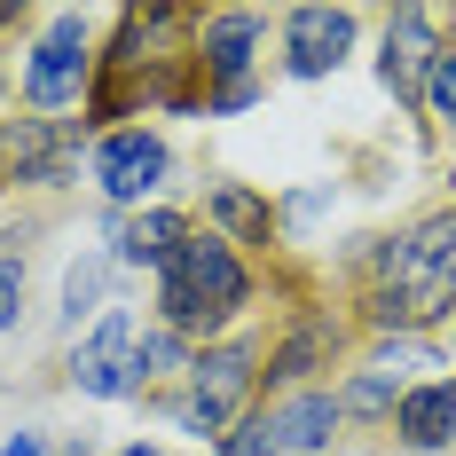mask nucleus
Instances as JSON below:
<instances>
[{"label": "nucleus", "mask_w": 456, "mask_h": 456, "mask_svg": "<svg viewBox=\"0 0 456 456\" xmlns=\"http://www.w3.org/2000/svg\"><path fill=\"white\" fill-rule=\"evenodd\" d=\"M110 456H166V449H150V441H126V449H110Z\"/></svg>", "instance_id": "obj_26"}, {"label": "nucleus", "mask_w": 456, "mask_h": 456, "mask_svg": "<svg viewBox=\"0 0 456 456\" xmlns=\"http://www.w3.org/2000/svg\"><path fill=\"white\" fill-rule=\"evenodd\" d=\"M213 456H283V449L268 441V425H260V417H244L228 441H213Z\"/></svg>", "instance_id": "obj_21"}, {"label": "nucleus", "mask_w": 456, "mask_h": 456, "mask_svg": "<svg viewBox=\"0 0 456 456\" xmlns=\"http://www.w3.org/2000/svg\"><path fill=\"white\" fill-rule=\"evenodd\" d=\"M252 307V268H244V252L213 236V228H189V244L166 260L158 275V322L174 330V338H221L228 322Z\"/></svg>", "instance_id": "obj_2"}, {"label": "nucleus", "mask_w": 456, "mask_h": 456, "mask_svg": "<svg viewBox=\"0 0 456 456\" xmlns=\"http://www.w3.org/2000/svg\"><path fill=\"white\" fill-rule=\"evenodd\" d=\"M449 354L433 346V338H378L370 346V370H386V378H402V386H425V370H441Z\"/></svg>", "instance_id": "obj_18"}, {"label": "nucleus", "mask_w": 456, "mask_h": 456, "mask_svg": "<svg viewBox=\"0 0 456 456\" xmlns=\"http://www.w3.org/2000/svg\"><path fill=\"white\" fill-rule=\"evenodd\" d=\"M394 441L417 456L433 449H456V378H425L402 394V410H394Z\"/></svg>", "instance_id": "obj_14"}, {"label": "nucleus", "mask_w": 456, "mask_h": 456, "mask_svg": "<svg viewBox=\"0 0 456 456\" xmlns=\"http://www.w3.org/2000/svg\"><path fill=\"white\" fill-rule=\"evenodd\" d=\"M425 118H433V126L456 142V47H449V40H441L433 71H425Z\"/></svg>", "instance_id": "obj_19"}, {"label": "nucleus", "mask_w": 456, "mask_h": 456, "mask_svg": "<svg viewBox=\"0 0 456 456\" xmlns=\"http://www.w3.org/2000/svg\"><path fill=\"white\" fill-rule=\"evenodd\" d=\"M402 394H410L402 378H386V370H370V362H362L354 378H346V386H338V410H346V417H362V425H394Z\"/></svg>", "instance_id": "obj_17"}, {"label": "nucleus", "mask_w": 456, "mask_h": 456, "mask_svg": "<svg viewBox=\"0 0 456 456\" xmlns=\"http://www.w3.org/2000/svg\"><path fill=\"white\" fill-rule=\"evenodd\" d=\"M16 315H24V260L0 252V330H16Z\"/></svg>", "instance_id": "obj_22"}, {"label": "nucleus", "mask_w": 456, "mask_h": 456, "mask_svg": "<svg viewBox=\"0 0 456 456\" xmlns=\"http://www.w3.org/2000/svg\"><path fill=\"white\" fill-rule=\"evenodd\" d=\"M449 354H456V322H449Z\"/></svg>", "instance_id": "obj_27"}, {"label": "nucleus", "mask_w": 456, "mask_h": 456, "mask_svg": "<svg viewBox=\"0 0 456 456\" xmlns=\"http://www.w3.org/2000/svg\"><path fill=\"white\" fill-rule=\"evenodd\" d=\"M268 94V79H228V87H205V118H236Z\"/></svg>", "instance_id": "obj_20"}, {"label": "nucleus", "mask_w": 456, "mask_h": 456, "mask_svg": "<svg viewBox=\"0 0 456 456\" xmlns=\"http://www.w3.org/2000/svg\"><path fill=\"white\" fill-rule=\"evenodd\" d=\"M362 315L378 322V338H433L456 322V205L410 221L402 236H378Z\"/></svg>", "instance_id": "obj_1"}, {"label": "nucleus", "mask_w": 456, "mask_h": 456, "mask_svg": "<svg viewBox=\"0 0 456 456\" xmlns=\"http://www.w3.org/2000/svg\"><path fill=\"white\" fill-rule=\"evenodd\" d=\"M205 221H213V236H228L236 252H244V244H252V252H268V244H275L268 197H260V189H244V182H213V189H205Z\"/></svg>", "instance_id": "obj_15"}, {"label": "nucleus", "mask_w": 456, "mask_h": 456, "mask_svg": "<svg viewBox=\"0 0 456 456\" xmlns=\"http://www.w3.org/2000/svg\"><path fill=\"white\" fill-rule=\"evenodd\" d=\"M110 252H79V260H71V268H63V330H79V322H102L110 315Z\"/></svg>", "instance_id": "obj_16"}, {"label": "nucleus", "mask_w": 456, "mask_h": 456, "mask_svg": "<svg viewBox=\"0 0 456 456\" xmlns=\"http://www.w3.org/2000/svg\"><path fill=\"white\" fill-rule=\"evenodd\" d=\"M362 32V16L354 8H291L283 16V79H330L338 63H346V47Z\"/></svg>", "instance_id": "obj_9"}, {"label": "nucleus", "mask_w": 456, "mask_h": 456, "mask_svg": "<svg viewBox=\"0 0 456 456\" xmlns=\"http://www.w3.org/2000/svg\"><path fill=\"white\" fill-rule=\"evenodd\" d=\"M63 370H71V386H79L87 402H134L142 386H150V378H142V315L134 307H110V315L71 346Z\"/></svg>", "instance_id": "obj_5"}, {"label": "nucleus", "mask_w": 456, "mask_h": 456, "mask_svg": "<svg viewBox=\"0 0 456 456\" xmlns=\"http://www.w3.org/2000/svg\"><path fill=\"white\" fill-rule=\"evenodd\" d=\"M94 71H102V47L87 40V16H79V8H55L47 32L32 40V55H24L16 94H24L32 118H63V110H87Z\"/></svg>", "instance_id": "obj_4"}, {"label": "nucleus", "mask_w": 456, "mask_h": 456, "mask_svg": "<svg viewBox=\"0 0 456 456\" xmlns=\"http://www.w3.org/2000/svg\"><path fill=\"white\" fill-rule=\"evenodd\" d=\"M338 346H346V322L330 315V307H299V315H291V330H283V338H268V370H260V386L299 394L315 370L338 362Z\"/></svg>", "instance_id": "obj_8"}, {"label": "nucleus", "mask_w": 456, "mask_h": 456, "mask_svg": "<svg viewBox=\"0 0 456 456\" xmlns=\"http://www.w3.org/2000/svg\"><path fill=\"white\" fill-rule=\"evenodd\" d=\"M0 456H47V441H40V433H8V441H0Z\"/></svg>", "instance_id": "obj_24"}, {"label": "nucleus", "mask_w": 456, "mask_h": 456, "mask_svg": "<svg viewBox=\"0 0 456 456\" xmlns=\"http://www.w3.org/2000/svg\"><path fill=\"white\" fill-rule=\"evenodd\" d=\"M322 205H330V182H315V189H299L291 205H283V221L291 228H307V221H322Z\"/></svg>", "instance_id": "obj_23"}, {"label": "nucleus", "mask_w": 456, "mask_h": 456, "mask_svg": "<svg viewBox=\"0 0 456 456\" xmlns=\"http://www.w3.org/2000/svg\"><path fill=\"white\" fill-rule=\"evenodd\" d=\"M260 40H268V16L260 8H221V16H197V71L205 87H228V79H260Z\"/></svg>", "instance_id": "obj_11"}, {"label": "nucleus", "mask_w": 456, "mask_h": 456, "mask_svg": "<svg viewBox=\"0 0 456 456\" xmlns=\"http://www.w3.org/2000/svg\"><path fill=\"white\" fill-rule=\"evenodd\" d=\"M16 24H24V8H16V0H0V32H16Z\"/></svg>", "instance_id": "obj_25"}, {"label": "nucleus", "mask_w": 456, "mask_h": 456, "mask_svg": "<svg viewBox=\"0 0 456 456\" xmlns=\"http://www.w3.org/2000/svg\"><path fill=\"white\" fill-rule=\"evenodd\" d=\"M260 425H268V441H275L283 456H330L346 410H338V394H330V386H299V394H275L268 410H260Z\"/></svg>", "instance_id": "obj_12"}, {"label": "nucleus", "mask_w": 456, "mask_h": 456, "mask_svg": "<svg viewBox=\"0 0 456 456\" xmlns=\"http://www.w3.org/2000/svg\"><path fill=\"white\" fill-rule=\"evenodd\" d=\"M433 55H441V24H433L425 8H394V16H386V40H378V87L417 110Z\"/></svg>", "instance_id": "obj_10"}, {"label": "nucleus", "mask_w": 456, "mask_h": 456, "mask_svg": "<svg viewBox=\"0 0 456 456\" xmlns=\"http://www.w3.org/2000/svg\"><path fill=\"white\" fill-rule=\"evenodd\" d=\"M87 174L110 197V213H142V205H158V189L174 174V150H166V134H150V126H110V134L94 142Z\"/></svg>", "instance_id": "obj_6"}, {"label": "nucleus", "mask_w": 456, "mask_h": 456, "mask_svg": "<svg viewBox=\"0 0 456 456\" xmlns=\"http://www.w3.org/2000/svg\"><path fill=\"white\" fill-rule=\"evenodd\" d=\"M79 134L87 118H0V174L16 189H63L79 174Z\"/></svg>", "instance_id": "obj_7"}, {"label": "nucleus", "mask_w": 456, "mask_h": 456, "mask_svg": "<svg viewBox=\"0 0 456 456\" xmlns=\"http://www.w3.org/2000/svg\"><path fill=\"white\" fill-rule=\"evenodd\" d=\"M260 370H268V338H260V330H228V338H213V346L189 362V394H174L166 417H174L182 433H197V441H228V433L244 425V410H252Z\"/></svg>", "instance_id": "obj_3"}, {"label": "nucleus", "mask_w": 456, "mask_h": 456, "mask_svg": "<svg viewBox=\"0 0 456 456\" xmlns=\"http://www.w3.org/2000/svg\"><path fill=\"white\" fill-rule=\"evenodd\" d=\"M0 189H8V174H0Z\"/></svg>", "instance_id": "obj_28"}, {"label": "nucleus", "mask_w": 456, "mask_h": 456, "mask_svg": "<svg viewBox=\"0 0 456 456\" xmlns=\"http://www.w3.org/2000/svg\"><path fill=\"white\" fill-rule=\"evenodd\" d=\"M102 236H110V268H150V275H166V260L189 244V213H174V205L110 213Z\"/></svg>", "instance_id": "obj_13"}]
</instances>
